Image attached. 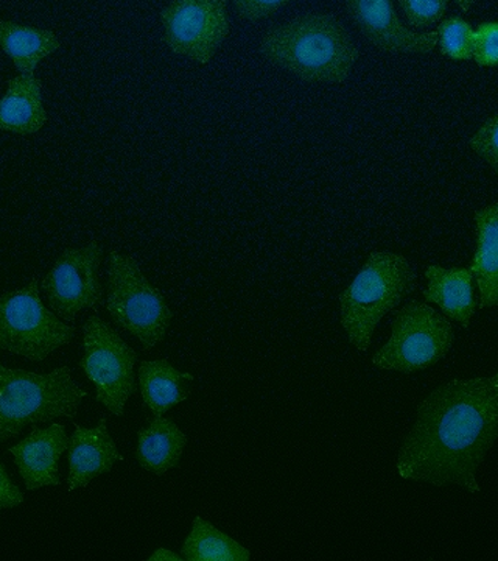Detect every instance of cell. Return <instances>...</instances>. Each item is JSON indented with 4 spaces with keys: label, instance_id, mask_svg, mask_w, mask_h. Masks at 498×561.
<instances>
[{
    "label": "cell",
    "instance_id": "cell-19",
    "mask_svg": "<svg viewBox=\"0 0 498 561\" xmlns=\"http://www.w3.org/2000/svg\"><path fill=\"white\" fill-rule=\"evenodd\" d=\"M57 33L11 21H0V49L9 55L14 68L24 76H35L39 62L60 50Z\"/></svg>",
    "mask_w": 498,
    "mask_h": 561
},
{
    "label": "cell",
    "instance_id": "cell-12",
    "mask_svg": "<svg viewBox=\"0 0 498 561\" xmlns=\"http://www.w3.org/2000/svg\"><path fill=\"white\" fill-rule=\"evenodd\" d=\"M68 449V432L62 424L54 423L46 430L32 424L28 437L10 446L9 453L20 470L25 490L36 491L61 485L60 459Z\"/></svg>",
    "mask_w": 498,
    "mask_h": 561
},
{
    "label": "cell",
    "instance_id": "cell-24",
    "mask_svg": "<svg viewBox=\"0 0 498 561\" xmlns=\"http://www.w3.org/2000/svg\"><path fill=\"white\" fill-rule=\"evenodd\" d=\"M479 68L498 66V22H485L475 31L474 57Z\"/></svg>",
    "mask_w": 498,
    "mask_h": 561
},
{
    "label": "cell",
    "instance_id": "cell-9",
    "mask_svg": "<svg viewBox=\"0 0 498 561\" xmlns=\"http://www.w3.org/2000/svg\"><path fill=\"white\" fill-rule=\"evenodd\" d=\"M161 22L169 49L199 65L216 57L231 32L228 0H172Z\"/></svg>",
    "mask_w": 498,
    "mask_h": 561
},
{
    "label": "cell",
    "instance_id": "cell-7",
    "mask_svg": "<svg viewBox=\"0 0 498 561\" xmlns=\"http://www.w3.org/2000/svg\"><path fill=\"white\" fill-rule=\"evenodd\" d=\"M76 327L65 324L40 300L39 276L22 289L0 295V350L43 362L76 337Z\"/></svg>",
    "mask_w": 498,
    "mask_h": 561
},
{
    "label": "cell",
    "instance_id": "cell-4",
    "mask_svg": "<svg viewBox=\"0 0 498 561\" xmlns=\"http://www.w3.org/2000/svg\"><path fill=\"white\" fill-rule=\"evenodd\" d=\"M86 397L66 365L47 375L0 365V445L20 437L28 424L76 420Z\"/></svg>",
    "mask_w": 498,
    "mask_h": 561
},
{
    "label": "cell",
    "instance_id": "cell-8",
    "mask_svg": "<svg viewBox=\"0 0 498 561\" xmlns=\"http://www.w3.org/2000/svg\"><path fill=\"white\" fill-rule=\"evenodd\" d=\"M83 350L79 365L97 390L95 401L120 419L131 394L138 390L135 375L138 353L97 312L84 321Z\"/></svg>",
    "mask_w": 498,
    "mask_h": 561
},
{
    "label": "cell",
    "instance_id": "cell-6",
    "mask_svg": "<svg viewBox=\"0 0 498 561\" xmlns=\"http://www.w3.org/2000/svg\"><path fill=\"white\" fill-rule=\"evenodd\" d=\"M453 343L455 330L448 317L427 302L409 301L394 312L391 337L372 356V364L380 370L412 375L444 359Z\"/></svg>",
    "mask_w": 498,
    "mask_h": 561
},
{
    "label": "cell",
    "instance_id": "cell-27",
    "mask_svg": "<svg viewBox=\"0 0 498 561\" xmlns=\"http://www.w3.org/2000/svg\"><path fill=\"white\" fill-rule=\"evenodd\" d=\"M147 561H184L183 557H181V553L172 552L170 549L160 548L157 549Z\"/></svg>",
    "mask_w": 498,
    "mask_h": 561
},
{
    "label": "cell",
    "instance_id": "cell-23",
    "mask_svg": "<svg viewBox=\"0 0 498 561\" xmlns=\"http://www.w3.org/2000/svg\"><path fill=\"white\" fill-rule=\"evenodd\" d=\"M471 147L494 172L498 173V113L490 116L472 136Z\"/></svg>",
    "mask_w": 498,
    "mask_h": 561
},
{
    "label": "cell",
    "instance_id": "cell-1",
    "mask_svg": "<svg viewBox=\"0 0 498 561\" xmlns=\"http://www.w3.org/2000/svg\"><path fill=\"white\" fill-rule=\"evenodd\" d=\"M498 438V373L455 379L420 402L397 456V474L479 493L477 470Z\"/></svg>",
    "mask_w": 498,
    "mask_h": 561
},
{
    "label": "cell",
    "instance_id": "cell-18",
    "mask_svg": "<svg viewBox=\"0 0 498 561\" xmlns=\"http://www.w3.org/2000/svg\"><path fill=\"white\" fill-rule=\"evenodd\" d=\"M186 445L187 435L175 421L154 416L146 427L138 431L136 459L143 470L164 476L172 468L178 467Z\"/></svg>",
    "mask_w": 498,
    "mask_h": 561
},
{
    "label": "cell",
    "instance_id": "cell-25",
    "mask_svg": "<svg viewBox=\"0 0 498 561\" xmlns=\"http://www.w3.org/2000/svg\"><path fill=\"white\" fill-rule=\"evenodd\" d=\"M290 2H293V0H232L239 16L250 22L273 16L276 11L289 5Z\"/></svg>",
    "mask_w": 498,
    "mask_h": 561
},
{
    "label": "cell",
    "instance_id": "cell-15",
    "mask_svg": "<svg viewBox=\"0 0 498 561\" xmlns=\"http://www.w3.org/2000/svg\"><path fill=\"white\" fill-rule=\"evenodd\" d=\"M46 124L43 81L24 73L7 81V92L0 101V130L28 136Z\"/></svg>",
    "mask_w": 498,
    "mask_h": 561
},
{
    "label": "cell",
    "instance_id": "cell-13",
    "mask_svg": "<svg viewBox=\"0 0 498 561\" xmlns=\"http://www.w3.org/2000/svg\"><path fill=\"white\" fill-rule=\"evenodd\" d=\"M69 491L84 489L99 476L108 474L117 461H124L108 431V420L103 416L95 427L76 423L69 440Z\"/></svg>",
    "mask_w": 498,
    "mask_h": 561
},
{
    "label": "cell",
    "instance_id": "cell-17",
    "mask_svg": "<svg viewBox=\"0 0 498 561\" xmlns=\"http://www.w3.org/2000/svg\"><path fill=\"white\" fill-rule=\"evenodd\" d=\"M138 379L143 405L153 416H164L170 408L187 401L195 376L176 370L169 359H157L140 362Z\"/></svg>",
    "mask_w": 498,
    "mask_h": 561
},
{
    "label": "cell",
    "instance_id": "cell-16",
    "mask_svg": "<svg viewBox=\"0 0 498 561\" xmlns=\"http://www.w3.org/2000/svg\"><path fill=\"white\" fill-rule=\"evenodd\" d=\"M475 254L471 271L479 289V311L498 308V203L475 213Z\"/></svg>",
    "mask_w": 498,
    "mask_h": 561
},
{
    "label": "cell",
    "instance_id": "cell-21",
    "mask_svg": "<svg viewBox=\"0 0 498 561\" xmlns=\"http://www.w3.org/2000/svg\"><path fill=\"white\" fill-rule=\"evenodd\" d=\"M438 46L450 60L468 61L474 57L475 31L461 16L448 18L438 25Z\"/></svg>",
    "mask_w": 498,
    "mask_h": 561
},
{
    "label": "cell",
    "instance_id": "cell-26",
    "mask_svg": "<svg viewBox=\"0 0 498 561\" xmlns=\"http://www.w3.org/2000/svg\"><path fill=\"white\" fill-rule=\"evenodd\" d=\"M24 502V493L18 489L5 468L0 465V511L14 508Z\"/></svg>",
    "mask_w": 498,
    "mask_h": 561
},
{
    "label": "cell",
    "instance_id": "cell-28",
    "mask_svg": "<svg viewBox=\"0 0 498 561\" xmlns=\"http://www.w3.org/2000/svg\"><path fill=\"white\" fill-rule=\"evenodd\" d=\"M455 2L459 3L461 10L466 11L467 13V11L471 10V7L474 5L477 0H455Z\"/></svg>",
    "mask_w": 498,
    "mask_h": 561
},
{
    "label": "cell",
    "instance_id": "cell-11",
    "mask_svg": "<svg viewBox=\"0 0 498 561\" xmlns=\"http://www.w3.org/2000/svg\"><path fill=\"white\" fill-rule=\"evenodd\" d=\"M350 20L361 35L389 54H430L438 46L437 32L407 28L394 10L393 0H346Z\"/></svg>",
    "mask_w": 498,
    "mask_h": 561
},
{
    "label": "cell",
    "instance_id": "cell-10",
    "mask_svg": "<svg viewBox=\"0 0 498 561\" xmlns=\"http://www.w3.org/2000/svg\"><path fill=\"white\" fill-rule=\"evenodd\" d=\"M102 262L103 247L97 239H92L81 249L62 251L43 279L51 312L68 323H73L83 309L99 312L105 300L100 279Z\"/></svg>",
    "mask_w": 498,
    "mask_h": 561
},
{
    "label": "cell",
    "instance_id": "cell-14",
    "mask_svg": "<svg viewBox=\"0 0 498 561\" xmlns=\"http://www.w3.org/2000/svg\"><path fill=\"white\" fill-rule=\"evenodd\" d=\"M424 276L429 280L427 289L422 290L424 300L435 302L445 317L467 330L478 308L471 267L444 268L431 264L424 272Z\"/></svg>",
    "mask_w": 498,
    "mask_h": 561
},
{
    "label": "cell",
    "instance_id": "cell-20",
    "mask_svg": "<svg viewBox=\"0 0 498 561\" xmlns=\"http://www.w3.org/2000/svg\"><path fill=\"white\" fill-rule=\"evenodd\" d=\"M181 557L184 561H246L251 559V552L230 535L197 516L181 546Z\"/></svg>",
    "mask_w": 498,
    "mask_h": 561
},
{
    "label": "cell",
    "instance_id": "cell-5",
    "mask_svg": "<svg viewBox=\"0 0 498 561\" xmlns=\"http://www.w3.org/2000/svg\"><path fill=\"white\" fill-rule=\"evenodd\" d=\"M106 311L114 324L130 332L150 351L167 334L175 313L131 254L109 251Z\"/></svg>",
    "mask_w": 498,
    "mask_h": 561
},
{
    "label": "cell",
    "instance_id": "cell-22",
    "mask_svg": "<svg viewBox=\"0 0 498 561\" xmlns=\"http://www.w3.org/2000/svg\"><path fill=\"white\" fill-rule=\"evenodd\" d=\"M450 0H398L413 28H427L444 20Z\"/></svg>",
    "mask_w": 498,
    "mask_h": 561
},
{
    "label": "cell",
    "instance_id": "cell-2",
    "mask_svg": "<svg viewBox=\"0 0 498 561\" xmlns=\"http://www.w3.org/2000/svg\"><path fill=\"white\" fill-rule=\"evenodd\" d=\"M260 54L309 83H343L360 57L345 24L331 13L302 14L269 28L262 36Z\"/></svg>",
    "mask_w": 498,
    "mask_h": 561
},
{
    "label": "cell",
    "instance_id": "cell-3",
    "mask_svg": "<svg viewBox=\"0 0 498 561\" xmlns=\"http://www.w3.org/2000/svg\"><path fill=\"white\" fill-rule=\"evenodd\" d=\"M418 287L407 257L372 251L352 283L339 295V316L348 341L361 353L371 346L375 328Z\"/></svg>",
    "mask_w": 498,
    "mask_h": 561
}]
</instances>
